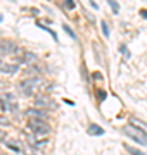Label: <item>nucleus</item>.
<instances>
[{"instance_id": "obj_1", "label": "nucleus", "mask_w": 147, "mask_h": 155, "mask_svg": "<svg viewBox=\"0 0 147 155\" xmlns=\"http://www.w3.org/2000/svg\"><path fill=\"white\" fill-rule=\"evenodd\" d=\"M123 133L128 136V138H132L135 143L138 145H147V133H144L142 129H138V127H135L133 124H130V126H125L123 127Z\"/></svg>"}, {"instance_id": "obj_2", "label": "nucleus", "mask_w": 147, "mask_h": 155, "mask_svg": "<svg viewBox=\"0 0 147 155\" xmlns=\"http://www.w3.org/2000/svg\"><path fill=\"white\" fill-rule=\"evenodd\" d=\"M38 84H40V78L33 76V78H26V79H23V81L19 83V88H21V93H23L24 97H31L33 91L38 88Z\"/></svg>"}, {"instance_id": "obj_3", "label": "nucleus", "mask_w": 147, "mask_h": 155, "mask_svg": "<svg viewBox=\"0 0 147 155\" xmlns=\"http://www.w3.org/2000/svg\"><path fill=\"white\" fill-rule=\"evenodd\" d=\"M28 127L33 131V134L38 138V136H43V134H49L50 127L47 122H43L42 119H29L28 121Z\"/></svg>"}, {"instance_id": "obj_4", "label": "nucleus", "mask_w": 147, "mask_h": 155, "mask_svg": "<svg viewBox=\"0 0 147 155\" xmlns=\"http://www.w3.org/2000/svg\"><path fill=\"white\" fill-rule=\"evenodd\" d=\"M26 116H28L29 119H45L47 112L40 110V107H33V109H28V110H26Z\"/></svg>"}, {"instance_id": "obj_5", "label": "nucleus", "mask_w": 147, "mask_h": 155, "mask_svg": "<svg viewBox=\"0 0 147 155\" xmlns=\"http://www.w3.org/2000/svg\"><path fill=\"white\" fill-rule=\"evenodd\" d=\"M17 69H19V64H11V62H9V64H4V62L0 64V71L5 72V74H12V72H16Z\"/></svg>"}, {"instance_id": "obj_6", "label": "nucleus", "mask_w": 147, "mask_h": 155, "mask_svg": "<svg viewBox=\"0 0 147 155\" xmlns=\"http://www.w3.org/2000/svg\"><path fill=\"white\" fill-rule=\"evenodd\" d=\"M52 105H54V104L47 98L45 95H40V97H36V107H52Z\"/></svg>"}, {"instance_id": "obj_7", "label": "nucleus", "mask_w": 147, "mask_h": 155, "mask_svg": "<svg viewBox=\"0 0 147 155\" xmlns=\"http://www.w3.org/2000/svg\"><path fill=\"white\" fill-rule=\"evenodd\" d=\"M130 124H133L135 127H138V129H142L144 133H147V124H145V122H142L140 119H137V117H132V119H130Z\"/></svg>"}, {"instance_id": "obj_8", "label": "nucleus", "mask_w": 147, "mask_h": 155, "mask_svg": "<svg viewBox=\"0 0 147 155\" xmlns=\"http://www.w3.org/2000/svg\"><path fill=\"white\" fill-rule=\"evenodd\" d=\"M88 133L94 134V136H101V134L104 133V129H102L101 126H97V124H92V126L88 127Z\"/></svg>"}, {"instance_id": "obj_9", "label": "nucleus", "mask_w": 147, "mask_h": 155, "mask_svg": "<svg viewBox=\"0 0 147 155\" xmlns=\"http://www.w3.org/2000/svg\"><path fill=\"white\" fill-rule=\"evenodd\" d=\"M23 61H24V64H33V62L36 61V55H35V54H31V52H24Z\"/></svg>"}, {"instance_id": "obj_10", "label": "nucleus", "mask_w": 147, "mask_h": 155, "mask_svg": "<svg viewBox=\"0 0 147 155\" xmlns=\"http://www.w3.org/2000/svg\"><path fill=\"white\" fill-rule=\"evenodd\" d=\"M123 147H125V150H126L130 155H144V152H142V150L133 148V147H130V145H123Z\"/></svg>"}, {"instance_id": "obj_11", "label": "nucleus", "mask_w": 147, "mask_h": 155, "mask_svg": "<svg viewBox=\"0 0 147 155\" xmlns=\"http://www.w3.org/2000/svg\"><path fill=\"white\" fill-rule=\"evenodd\" d=\"M108 4L111 5V11L114 12V14H118L119 12V4L116 2V0H108Z\"/></svg>"}, {"instance_id": "obj_12", "label": "nucleus", "mask_w": 147, "mask_h": 155, "mask_svg": "<svg viewBox=\"0 0 147 155\" xmlns=\"http://www.w3.org/2000/svg\"><path fill=\"white\" fill-rule=\"evenodd\" d=\"M62 29H64V31H66V33H68V35H69V36H71L73 40H76V38H78V36H76V33H74L73 29H71V26H68V24H64V26H62Z\"/></svg>"}, {"instance_id": "obj_13", "label": "nucleus", "mask_w": 147, "mask_h": 155, "mask_svg": "<svg viewBox=\"0 0 147 155\" xmlns=\"http://www.w3.org/2000/svg\"><path fill=\"white\" fill-rule=\"evenodd\" d=\"M7 147H9L11 150H14V152H21V148H19V143H17V141H9V143H7Z\"/></svg>"}, {"instance_id": "obj_14", "label": "nucleus", "mask_w": 147, "mask_h": 155, "mask_svg": "<svg viewBox=\"0 0 147 155\" xmlns=\"http://www.w3.org/2000/svg\"><path fill=\"white\" fill-rule=\"evenodd\" d=\"M101 29H102V35H104V36L108 38V36H109V28H108V24H106L104 21L101 22Z\"/></svg>"}, {"instance_id": "obj_15", "label": "nucleus", "mask_w": 147, "mask_h": 155, "mask_svg": "<svg viewBox=\"0 0 147 155\" xmlns=\"http://www.w3.org/2000/svg\"><path fill=\"white\" fill-rule=\"evenodd\" d=\"M119 52H121L125 57H130V52H128V48H126V45H119Z\"/></svg>"}, {"instance_id": "obj_16", "label": "nucleus", "mask_w": 147, "mask_h": 155, "mask_svg": "<svg viewBox=\"0 0 147 155\" xmlns=\"http://www.w3.org/2000/svg\"><path fill=\"white\" fill-rule=\"evenodd\" d=\"M66 7H68V11H73L74 9V0H66Z\"/></svg>"}, {"instance_id": "obj_17", "label": "nucleus", "mask_w": 147, "mask_h": 155, "mask_svg": "<svg viewBox=\"0 0 147 155\" xmlns=\"http://www.w3.org/2000/svg\"><path fill=\"white\" fill-rule=\"evenodd\" d=\"M97 98L102 102V100L106 98V91H104V90H99V93H97Z\"/></svg>"}, {"instance_id": "obj_18", "label": "nucleus", "mask_w": 147, "mask_h": 155, "mask_svg": "<svg viewBox=\"0 0 147 155\" xmlns=\"http://www.w3.org/2000/svg\"><path fill=\"white\" fill-rule=\"evenodd\" d=\"M0 124H2V126H9V124H11V122L7 121L5 117H2V116H0Z\"/></svg>"}, {"instance_id": "obj_19", "label": "nucleus", "mask_w": 147, "mask_h": 155, "mask_svg": "<svg viewBox=\"0 0 147 155\" xmlns=\"http://www.w3.org/2000/svg\"><path fill=\"white\" fill-rule=\"evenodd\" d=\"M88 2H90V5L94 7V9H99V5H97L95 2H94V0H88Z\"/></svg>"}, {"instance_id": "obj_20", "label": "nucleus", "mask_w": 147, "mask_h": 155, "mask_svg": "<svg viewBox=\"0 0 147 155\" xmlns=\"http://www.w3.org/2000/svg\"><path fill=\"white\" fill-rule=\"evenodd\" d=\"M140 16L144 17V19H147V11H140Z\"/></svg>"}, {"instance_id": "obj_21", "label": "nucleus", "mask_w": 147, "mask_h": 155, "mask_svg": "<svg viewBox=\"0 0 147 155\" xmlns=\"http://www.w3.org/2000/svg\"><path fill=\"white\" fill-rule=\"evenodd\" d=\"M0 140H5V133H4L2 129H0Z\"/></svg>"}, {"instance_id": "obj_22", "label": "nucleus", "mask_w": 147, "mask_h": 155, "mask_svg": "<svg viewBox=\"0 0 147 155\" xmlns=\"http://www.w3.org/2000/svg\"><path fill=\"white\" fill-rule=\"evenodd\" d=\"M0 21H2V16H0Z\"/></svg>"}, {"instance_id": "obj_23", "label": "nucleus", "mask_w": 147, "mask_h": 155, "mask_svg": "<svg viewBox=\"0 0 147 155\" xmlns=\"http://www.w3.org/2000/svg\"><path fill=\"white\" fill-rule=\"evenodd\" d=\"M0 64H2V61H0Z\"/></svg>"}]
</instances>
